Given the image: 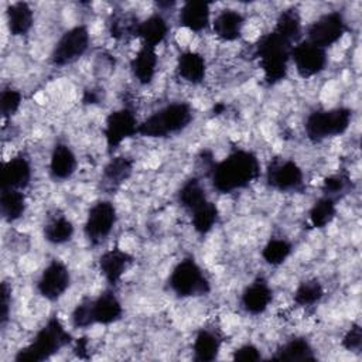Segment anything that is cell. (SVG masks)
I'll use <instances>...</instances> for the list:
<instances>
[{
	"mask_svg": "<svg viewBox=\"0 0 362 362\" xmlns=\"http://www.w3.org/2000/svg\"><path fill=\"white\" fill-rule=\"evenodd\" d=\"M212 187L219 194H232L249 187L260 175V163L255 153L243 148L233 150L223 160L209 167Z\"/></svg>",
	"mask_w": 362,
	"mask_h": 362,
	"instance_id": "6da1fadb",
	"label": "cell"
},
{
	"mask_svg": "<svg viewBox=\"0 0 362 362\" xmlns=\"http://www.w3.org/2000/svg\"><path fill=\"white\" fill-rule=\"evenodd\" d=\"M72 335L66 331L57 315L37 331L33 341L20 348L14 356L16 362H42L58 354L62 348L72 344Z\"/></svg>",
	"mask_w": 362,
	"mask_h": 362,
	"instance_id": "7a4b0ae2",
	"label": "cell"
},
{
	"mask_svg": "<svg viewBox=\"0 0 362 362\" xmlns=\"http://www.w3.org/2000/svg\"><path fill=\"white\" fill-rule=\"evenodd\" d=\"M293 47L290 41L276 31H270L259 38L255 45V55L259 59L267 85H276L286 79Z\"/></svg>",
	"mask_w": 362,
	"mask_h": 362,
	"instance_id": "3957f363",
	"label": "cell"
},
{
	"mask_svg": "<svg viewBox=\"0 0 362 362\" xmlns=\"http://www.w3.org/2000/svg\"><path fill=\"white\" fill-rule=\"evenodd\" d=\"M194 119V112L187 102H174L163 106L139 123L137 134L148 139H165L182 132Z\"/></svg>",
	"mask_w": 362,
	"mask_h": 362,
	"instance_id": "277c9868",
	"label": "cell"
},
{
	"mask_svg": "<svg viewBox=\"0 0 362 362\" xmlns=\"http://www.w3.org/2000/svg\"><path fill=\"white\" fill-rule=\"evenodd\" d=\"M351 119L352 110L349 107L314 110L305 119V136L313 143H321L329 137L341 136L349 129Z\"/></svg>",
	"mask_w": 362,
	"mask_h": 362,
	"instance_id": "5b68a950",
	"label": "cell"
},
{
	"mask_svg": "<svg viewBox=\"0 0 362 362\" xmlns=\"http://www.w3.org/2000/svg\"><path fill=\"white\" fill-rule=\"evenodd\" d=\"M168 287L181 298L206 296L211 291V283L194 257H185L174 266L168 277Z\"/></svg>",
	"mask_w": 362,
	"mask_h": 362,
	"instance_id": "8992f818",
	"label": "cell"
},
{
	"mask_svg": "<svg viewBox=\"0 0 362 362\" xmlns=\"http://www.w3.org/2000/svg\"><path fill=\"white\" fill-rule=\"evenodd\" d=\"M90 35L86 25L79 24L66 30L55 42L49 61L54 66H66L76 62L89 48Z\"/></svg>",
	"mask_w": 362,
	"mask_h": 362,
	"instance_id": "52a82bcc",
	"label": "cell"
},
{
	"mask_svg": "<svg viewBox=\"0 0 362 362\" xmlns=\"http://www.w3.org/2000/svg\"><path fill=\"white\" fill-rule=\"evenodd\" d=\"M117 221V212L115 205L107 199L95 202L88 214L83 223V233L92 246L100 245L115 229Z\"/></svg>",
	"mask_w": 362,
	"mask_h": 362,
	"instance_id": "ba28073f",
	"label": "cell"
},
{
	"mask_svg": "<svg viewBox=\"0 0 362 362\" xmlns=\"http://www.w3.org/2000/svg\"><path fill=\"white\" fill-rule=\"evenodd\" d=\"M139 120L130 107H120L106 116L103 136L107 153H113L124 140L137 134Z\"/></svg>",
	"mask_w": 362,
	"mask_h": 362,
	"instance_id": "9c48e42d",
	"label": "cell"
},
{
	"mask_svg": "<svg viewBox=\"0 0 362 362\" xmlns=\"http://www.w3.org/2000/svg\"><path fill=\"white\" fill-rule=\"evenodd\" d=\"M266 182L276 191L294 192L304 188V174L290 158H274L266 170Z\"/></svg>",
	"mask_w": 362,
	"mask_h": 362,
	"instance_id": "30bf717a",
	"label": "cell"
},
{
	"mask_svg": "<svg viewBox=\"0 0 362 362\" xmlns=\"http://www.w3.org/2000/svg\"><path fill=\"white\" fill-rule=\"evenodd\" d=\"M346 31V23L339 11H328L320 16L307 27V41L321 48L338 42Z\"/></svg>",
	"mask_w": 362,
	"mask_h": 362,
	"instance_id": "8fae6325",
	"label": "cell"
},
{
	"mask_svg": "<svg viewBox=\"0 0 362 362\" xmlns=\"http://www.w3.org/2000/svg\"><path fill=\"white\" fill-rule=\"evenodd\" d=\"M69 286L71 272L68 266L58 259H52L41 272L37 281V291L45 300L57 301L66 293Z\"/></svg>",
	"mask_w": 362,
	"mask_h": 362,
	"instance_id": "7c38bea8",
	"label": "cell"
},
{
	"mask_svg": "<svg viewBox=\"0 0 362 362\" xmlns=\"http://www.w3.org/2000/svg\"><path fill=\"white\" fill-rule=\"evenodd\" d=\"M291 61L294 62L297 74L307 79L318 75L325 69L327 52L324 48L303 40L298 41L291 49Z\"/></svg>",
	"mask_w": 362,
	"mask_h": 362,
	"instance_id": "4fadbf2b",
	"label": "cell"
},
{
	"mask_svg": "<svg viewBox=\"0 0 362 362\" xmlns=\"http://www.w3.org/2000/svg\"><path fill=\"white\" fill-rule=\"evenodd\" d=\"M33 177L30 160L24 154H17L7 160L0 173V188H13L24 191Z\"/></svg>",
	"mask_w": 362,
	"mask_h": 362,
	"instance_id": "5bb4252c",
	"label": "cell"
},
{
	"mask_svg": "<svg viewBox=\"0 0 362 362\" xmlns=\"http://www.w3.org/2000/svg\"><path fill=\"white\" fill-rule=\"evenodd\" d=\"M132 263L133 256L120 249L119 246H115L100 255L98 260V267L106 283L110 286H116Z\"/></svg>",
	"mask_w": 362,
	"mask_h": 362,
	"instance_id": "9a60e30c",
	"label": "cell"
},
{
	"mask_svg": "<svg viewBox=\"0 0 362 362\" xmlns=\"http://www.w3.org/2000/svg\"><path fill=\"white\" fill-rule=\"evenodd\" d=\"M90 313L93 325H109L123 315V305L112 290H105L96 297H90Z\"/></svg>",
	"mask_w": 362,
	"mask_h": 362,
	"instance_id": "2e32d148",
	"label": "cell"
},
{
	"mask_svg": "<svg viewBox=\"0 0 362 362\" xmlns=\"http://www.w3.org/2000/svg\"><path fill=\"white\" fill-rule=\"evenodd\" d=\"M273 300V290L263 277L253 280L240 296L242 308L252 315H259L267 310Z\"/></svg>",
	"mask_w": 362,
	"mask_h": 362,
	"instance_id": "e0dca14e",
	"label": "cell"
},
{
	"mask_svg": "<svg viewBox=\"0 0 362 362\" xmlns=\"http://www.w3.org/2000/svg\"><path fill=\"white\" fill-rule=\"evenodd\" d=\"M178 23L192 33L206 30L211 24V4L201 0L185 1L180 10Z\"/></svg>",
	"mask_w": 362,
	"mask_h": 362,
	"instance_id": "ac0fdd59",
	"label": "cell"
},
{
	"mask_svg": "<svg viewBox=\"0 0 362 362\" xmlns=\"http://www.w3.org/2000/svg\"><path fill=\"white\" fill-rule=\"evenodd\" d=\"M78 167L74 150L66 143H57L49 157V175L55 181L71 178Z\"/></svg>",
	"mask_w": 362,
	"mask_h": 362,
	"instance_id": "d6986e66",
	"label": "cell"
},
{
	"mask_svg": "<svg viewBox=\"0 0 362 362\" xmlns=\"http://www.w3.org/2000/svg\"><path fill=\"white\" fill-rule=\"evenodd\" d=\"M245 25V17L242 13L226 8L222 10L212 21V30L215 35L226 42L236 41L242 37V30Z\"/></svg>",
	"mask_w": 362,
	"mask_h": 362,
	"instance_id": "ffe728a7",
	"label": "cell"
},
{
	"mask_svg": "<svg viewBox=\"0 0 362 362\" xmlns=\"http://www.w3.org/2000/svg\"><path fill=\"white\" fill-rule=\"evenodd\" d=\"M157 62H158V57H157L156 48L141 44L136 55L130 59V71L134 79L140 85L151 83L156 76Z\"/></svg>",
	"mask_w": 362,
	"mask_h": 362,
	"instance_id": "44dd1931",
	"label": "cell"
},
{
	"mask_svg": "<svg viewBox=\"0 0 362 362\" xmlns=\"http://www.w3.org/2000/svg\"><path fill=\"white\" fill-rule=\"evenodd\" d=\"M177 75L191 83L199 85L204 82L206 75V62L205 58L195 51H185L177 58Z\"/></svg>",
	"mask_w": 362,
	"mask_h": 362,
	"instance_id": "7402d4cb",
	"label": "cell"
},
{
	"mask_svg": "<svg viewBox=\"0 0 362 362\" xmlns=\"http://www.w3.org/2000/svg\"><path fill=\"white\" fill-rule=\"evenodd\" d=\"M6 21L13 37H23L33 28L34 11L27 1H14L6 10Z\"/></svg>",
	"mask_w": 362,
	"mask_h": 362,
	"instance_id": "603a6c76",
	"label": "cell"
},
{
	"mask_svg": "<svg viewBox=\"0 0 362 362\" xmlns=\"http://www.w3.org/2000/svg\"><path fill=\"white\" fill-rule=\"evenodd\" d=\"M168 24L165 18L156 13L144 18L143 21H139L136 37L141 40L143 45H148L153 48H157L168 35Z\"/></svg>",
	"mask_w": 362,
	"mask_h": 362,
	"instance_id": "cb8c5ba5",
	"label": "cell"
},
{
	"mask_svg": "<svg viewBox=\"0 0 362 362\" xmlns=\"http://www.w3.org/2000/svg\"><path fill=\"white\" fill-rule=\"evenodd\" d=\"M222 338L218 334V331L212 328H201L192 344V352L194 359L197 362H211L218 358V354L221 351Z\"/></svg>",
	"mask_w": 362,
	"mask_h": 362,
	"instance_id": "d4e9b609",
	"label": "cell"
},
{
	"mask_svg": "<svg viewBox=\"0 0 362 362\" xmlns=\"http://www.w3.org/2000/svg\"><path fill=\"white\" fill-rule=\"evenodd\" d=\"M133 160L124 156L112 157L102 171V181L105 188L116 189L126 182L133 174Z\"/></svg>",
	"mask_w": 362,
	"mask_h": 362,
	"instance_id": "484cf974",
	"label": "cell"
},
{
	"mask_svg": "<svg viewBox=\"0 0 362 362\" xmlns=\"http://www.w3.org/2000/svg\"><path fill=\"white\" fill-rule=\"evenodd\" d=\"M178 202L191 216L192 214L204 208L209 202V199L206 197V192L201 181L192 177V178H188L178 189Z\"/></svg>",
	"mask_w": 362,
	"mask_h": 362,
	"instance_id": "4316f807",
	"label": "cell"
},
{
	"mask_svg": "<svg viewBox=\"0 0 362 362\" xmlns=\"http://www.w3.org/2000/svg\"><path fill=\"white\" fill-rule=\"evenodd\" d=\"M27 209V199L23 191L0 188V214L6 222L18 221Z\"/></svg>",
	"mask_w": 362,
	"mask_h": 362,
	"instance_id": "83f0119b",
	"label": "cell"
},
{
	"mask_svg": "<svg viewBox=\"0 0 362 362\" xmlns=\"http://www.w3.org/2000/svg\"><path fill=\"white\" fill-rule=\"evenodd\" d=\"M273 31H276L283 38H286L293 45H296L300 41V37L303 33L301 16H300L298 10L294 7L283 10L276 20V25H274Z\"/></svg>",
	"mask_w": 362,
	"mask_h": 362,
	"instance_id": "f1b7e54d",
	"label": "cell"
},
{
	"mask_svg": "<svg viewBox=\"0 0 362 362\" xmlns=\"http://www.w3.org/2000/svg\"><path fill=\"white\" fill-rule=\"evenodd\" d=\"M273 361H315L311 344L301 337L291 338L272 356Z\"/></svg>",
	"mask_w": 362,
	"mask_h": 362,
	"instance_id": "f546056e",
	"label": "cell"
},
{
	"mask_svg": "<svg viewBox=\"0 0 362 362\" xmlns=\"http://www.w3.org/2000/svg\"><path fill=\"white\" fill-rule=\"evenodd\" d=\"M75 233V226L65 215H55L44 226V239L51 245L68 243Z\"/></svg>",
	"mask_w": 362,
	"mask_h": 362,
	"instance_id": "4dcf8cb0",
	"label": "cell"
},
{
	"mask_svg": "<svg viewBox=\"0 0 362 362\" xmlns=\"http://www.w3.org/2000/svg\"><path fill=\"white\" fill-rule=\"evenodd\" d=\"M337 215V201L331 197L322 195L318 198L308 211V222L315 229L328 226Z\"/></svg>",
	"mask_w": 362,
	"mask_h": 362,
	"instance_id": "1f68e13d",
	"label": "cell"
},
{
	"mask_svg": "<svg viewBox=\"0 0 362 362\" xmlns=\"http://www.w3.org/2000/svg\"><path fill=\"white\" fill-rule=\"evenodd\" d=\"M324 287L320 283V280L317 279H310V280H304L301 281L294 294V303L300 307H311L315 305L321 301V298L324 297Z\"/></svg>",
	"mask_w": 362,
	"mask_h": 362,
	"instance_id": "d6a6232c",
	"label": "cell"
},
{
	"mask_svg": "<svg viewBox=\"0 0 362 362\" xmlns=\"http://www.w3.org/2000/svg\"><path fill=\"white\" fill-rule=\"evenodd\" d=\"M293 252V245L281 238H272L262 249L263 260L270 266L283 264Z\"/></svg>",
	"mask_w": 362,
	"mask_h": 362,
	"instance_id": "836d02e7",
	"label": "cell"
},
{
	"mask_svg": "<svg viewBox=\"0 0 362 362\" xmlns=\"http://www.w3.org/2000/svg\"><path fill=\"white\" fill-rule=\"evenodd\" d=\"M139 21L134 16L126 13H115L109 20V34L115 40H126L127 37H136Z\"/></svg>",
	"mask_w": 362,
	"mask_h": 362,
	"instance_id": "e575fe53",
	"label": "cell"
},
{
	"mask_svg": "<svg viewBox=\"0 0 362 362\" xmlns=\"http://www.w3.org/2000/svg\"><path fill=\"white\" fill-rule=\"evenodd\" d=\"M218 218H219L218 206L212 201H209L204 208H201L198 212L191 215V223L197 233L206 235L216 225Z\"/></svg>",
	"mask_w": 362,
	"mask_h": 362,
	"instance_id": "d590c367",
	"label": "cell"
},
{
	"mask_svg": "<svg viewBox=\"0 0 362 362\" xmlns=\"http://www.w3.org/2000/svg\"><path fill=\"white\" fill-rule=\"evenodd\" d=\"M351 185H352V180H351L349 174L345 171H338V173L331 174L322 180L321 189H322L324 195L331 197L337 201V197H339L341 194H346V191H349Z\"/></svg>",
	"mask_w": 362,
	"mask_h": 362,
	"instance_id": "8d00e7d4",
	"label": "cell"
},
{
	"mask_svg": "<svg viewBox=\"0 0 362 362\" xmlns=\"http://www.w3.org/2000/svg\"><path fill=\"white\" fill-rule=\"evenodd\" d=\"M23 103V95L14 88H4L0 93V113L3 120L11 119Z\"/></svg>",
	"mask_w": 362,
	"mask_h": 362,
	"instance_id": "74e56055",
	"label": "cell"
},
{
	"mask_svg": "<svg viewBox=\"0 0 362 362\" xmlns=\"http://www.w3.org/2000/svg\"><path fill=\"white\" fill-rule=\"evenodd\" d=\"M71 322L74 328L86 329L93 325L90 313V297H83L71 313Z\"/></svg>",
	"mask_w": 362,
	"mask_h": 362,
	"instance_id": "f35d334b",
	"label": "cell"
},
{
	"mask_svg": "<svg viewBox=\"0 0 362 362\" xmlns=\"http://www.w3.org/2000/svg\"><path fill=\"white\" fill-rule=\"evenodd\" d=\"M342 346L349 352H359L362 348V328L359 324H352L342 338Z\"/></svg>",
	"mask_w": 362,
	"mask_h": 362,
	"instance_id": "ab89813d",
	"label": "cell"
},
{
	"mask_svg": "<svg viewBox=\"0 0 362 362\" xmlns=\"http://www.w3.org/2000/svg\"><path fill=\"white\" fill-rule=\"evenodd\" d=\"M233 361H240V362H255L262 358L260 351L257 346L253 344H245L233 351Z\"/></svg>",
	"mask_w": 362,
	"mask_h": 362,
	"instance_id": "60d3db41",
	"label": "cell"
},
{
	"mask_svg": "<svg viewBox=\"0 0 362 362\" xmlns=\"http://www.w3.org/2000/svg\"><path fill=\"white\" fill-rule=\"evenodd\" d=\"M10 305H11V287L7 281L1 283L0 288V322L4 325L10 315Z\"/></svg>",
	"mask_w": 362,
	"mask_h": 362,
	"instance_id": "b9f144b4",
	"label": "cell"
},
{
	"mask_svg": "<svg viewBox=\"0 0 362 362\" xmlns=\"http://www.w3.org/2000/svg\"><path fill=\"white\" fill-rule=\"evenodd\" d=\"M89 351V342H88V338L86 337H81L78 339H75L74 342V352L78 358L81 359H86L89 358L86 354Z\"/></svg>",
	"mask_w": 362,
	"mask_h": 362,
	"instance_id": "7bdbcfd3",
	"label": "cell"
},
{
	"mask_svg": "<svg viewBox=\"0 0 362 362\" xmlns=\"http://www.w3.org/2000/svg\"><path fill=\"white\" fill-rule=\"evenodd\" d=\"M174 4H175V3H174V1H170V3H168V1H167V3H163V1H158V3H157V6H158V7H161V8H164V7H165V8H167V7H171V6H174Z\"/></svg>",
	"mask_w": 362,
	"mask_h": 362,
	"instance_id": "ee69618b",
	"label": "cell"
}]
</instances>
